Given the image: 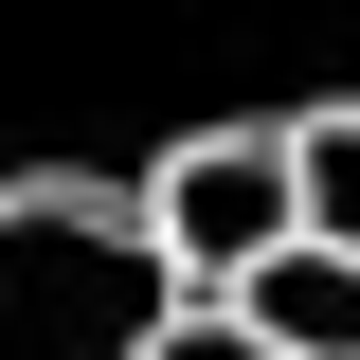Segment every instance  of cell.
<instances>
[{
	"label": "cell",
	"instance_id": "cell-1",
	"mask_svg": "<svg viewBox=\"0 0 360 360\" xmlns=\"http://www.w3.org/2000/svg\"><path fill=\"white\" fill-rule=\"evenodd\" d=\"M180 324V270L108 180H0V360H144Z\"/></svg>",
	"mask_w": 360,
	"mask_h": 360
},
{
	"label": "cell",
	"instance_id": "cell-2",
	"mask_svg": "<svg viewBox=\"0 0 360 360\" xmlns=\"http://www.w3.org/2000/svg\"><path fill=\"white\" fill-rule=\"evenodd\" d=\"M144 234H162L180 307H234L270 252H307V180H288V127H198L144 162Z\"/></svg>",
	"mask_w": 360,
	"mask_h": 360
},
{
	"label": "cell",
	"instance_id": "cell-3",
	"mask_svg": "<svg viewBox=\"0 0 360 360\" xmlns=\"http://www.w3.org/2000/svg\"><path fill=\"white\" fill-rule=\"evenodd\" d=\"M234 324H252V342H288V360H360V252H270L252 288H234Z\"/></svg>",
	"mask_w": 360,
	"mask_h": 360
},
{
	"label": "cell",
	"instance_id": "cell-4",
	"mask_svg": "<svg viewBox=\"0 0 360 360\" xmlns=\"http://www.w3.org/2000/svg\"><path fill=\"white\" fill-rule=\"evenodd\" d=\"M288 180H307L324 252H360V108H307V127H288Z\"/></svg>",
	"mask_w": 360,
	"mask_h": 360
},
{
	"label": "cell",
	"instance_id": "cell-5",
	"mask_svg": "<svg viewBox=\"0 0 360 360\" xmlns=\"http://www.w3.org/2000/svg\"><path fill=\"white\" fill-rule=\"evenodd\" d=\"M144 360H288V342H252V324H234V307H180V324H162V342H144Z\"/></svg>",
	"mask_w": 360,
	"mask_h": 360
}]
</instances>
